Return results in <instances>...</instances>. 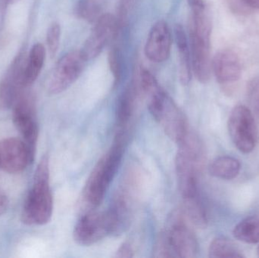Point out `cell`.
Segmentation results:
<instances>
[{
	"label": "cell",
	"instance_id": "obj_1",
	"mask_svg": "<svg viewBox=\"0 0 259 258\" xmlns=\"http://www.w3.org/2000/svg\"><path fill=\"white\" fill-rule=\"evenodd\" d=\"M128 141L124 130H117L110 149L99 161L87 180L83 191V201L91 210L100 205L113 180L124 156Z\"/></svg>",
	"mask_w": 259,
	"mask_h": 258
},
{
	"label": "cell",
	"instance_id": "obj_2",
	"mask_svg": "<svg viewBox=\"0 0 259 258\" xmlns=\"http://www.w3.org/2000/svg\"><path fill=\"white\" fill-rule=\"evenodd\" d=\"M53 211L50 162L49 158L45 156L39 161L35 171L33 187L24 201L21 219L27 225H45L51 220Z\"/></svg>",
	"mask_w": 259,
	"mask_h": 258
},
{
	"label": "cell",
	"instance_id": "obj_3",
	"mask_svg": "<svg viewBox=\"0 0 259 258\" xmlns=\"http://www.w3.org/2000/svg\"><path fill=\"white\" fill-rule=\"evenodd\" d=\"M211 28L212 24L210 21H196L190 23L192 68L196 79L202 83L209 81L211 77Z\"/></svg>",
	"mask_w": 259,
	"mask_h": 258
},
{
	"label": "cell",
	"instance_id": "obj_4",
	"mask_svg": "<svg viewBox=\"0 0 259 258\" xmlns=\"http://www.w3.org/2000/svg\"><path fill=\"white\" fill-rule=\"evenodd\" d=\"M230 137L237 149L244 154L252 152L258 142V129L252 112L245 106L231 111L228 123Z\"/></svg>",
	"mask_w": 259,
	"mask_h": 258
},
{
	"label": "cell",
	"instance_id": "obj_5",
	"mask_svg": "<svg viewBox=\"0 0 259 258\" xmlns=\"http://www.w3.org/2000/svg\"><path fill=\"white\" fill-rule=\"evenodd\" d=\"M13 123L24 139L32 162L34 161L37 142L38 124L34 98L29 92H21L13 106Z\"/></svg>",
	"mask_w": 259,
	"mask_h": 258
},
{
	"label": "cell",
	"instance_id": "obj_6",
	"mask_svg": "<svg viewBox=\"0 0 259 258\" xmlns=\"http://www.w3.org/2000/svg\"><path fill=\"white\" fill-rule=\"evenodd\" d=\"M88 61L80 51H71L64 55L53 68L47 90L52 95L61 93L70 87L81 75Z\"/></svg>",
	"mask_w": 259,
	"mask_h": 258
},
{
	"label": "cell",
	"instance_id": "obj_7",
	"mask_svg": "<svg viewBox=\"0 0 259 258\" xmlns=\"http://www.w3.org/2000/svg\"><path fill=\"white\" fill-rule=\"evenodd\" d=\"M152 117L161 124L167 136L178 145L190 132L185 115L167 94L161 100Z\"/></svg>",
	"mask_w": 259,
	"mask_h": 258
},
{
	"label": "cell",
	"instance_id": "obj_8",
	"mask_svg": "<svg viewBox=\"0 0 259 258\" xmlns=\"http://www.w3.org/2000/svg\"><path fill=\"white\" fill-rule=\"evenodd\" d=\"M108 236H112V228L106 212H87L77 221L73 233L74 241L83 246H91Z\"/></svg>",
	"mask_w": 259,
	"mask_h": 258
},
{
	"label": "cell",
	"instance_id": "obj_9",
	"mask_svg": "<svg viewBox=\"0 0 259 258\" xmlns=\"http://www.w3.org/2000/svg\"><path fill=\"white\" fill-rule=\"evenodd\" d=\"M118 27V18L109 13L103 14L96 21L94 29L80 50L88 62L100 56L107 43L116 36Z\"/></svg>",
	"mask_w": 259,
	"mask_h": 258
},
{
	"label": "cell",
	"instance_id": "obj_10",
	"mask_svg": "<svg viewBox=\"0 0 259 258\" xmlns=\"http://www.w3.org/2000/svg\"><path fill=\"white\" fill-rule=\"evenodd\" d=\"M26 60L25 53H18L0 83L1 110H9L13 107L15 101L25 89L23 77Z\"/></svg>",
	"mask_w": 259,
	"mask_h": 258
},
{
	"label": "cell",
	"instance_id": "obj_11",
	"mask_svg": "<svg viewBox=\"0 0 259 258\" xmlns=\"http://www.w3.org/2000/svg\"><path fill=\"white\" fill-rule=\"evenodd\" d=\"M164 236L173 257L192 258L197 256V239L192 230L181 220H176Z\"/></svg>",
	"mask_w": 259,
	"mask_h": 258
},
{
	"label": "cell",
	"instance_id": "obj_12",
	"mask_svg": "<svg viewBox=\"0 0 259 258\" xmlns=\"http://www.w3.org/2000/svg\"><path fill=\"white\" fill-rule=\"evenodd\" d=\"M33 163L24 141L7 138L0 141V168L9 174L22 172Z\"/></svg>",
	"mask_w": 259,
	"mask_h": 258
},
{
	"label": "cell",
	"instance_id": "obj_13",
	"mask_svg": "<svg viewBox=\"0 0 259 258\" xmlns=\"http://www.w3.org/2000/svg\"><path fill=\"white\" fill-rule=\"evenodd\" d=\"M171 33L167 22L157 21L153 24L145 45V55L151 62L161 63L168 59L171 48Z\"/></svg>",
	"mask_w": 259,
	"mask_h": 258
},
{
	"label": "cell",
	"instance_id": "obj_14",
	"mask_svg": "<svg viewBox=\"0 0 259 258\" xmlns=\"http://www.w3.org/2000/svg\"><path fill=\"white\" fill-rule=\"evenodd\" d=\"M211 69L220 84H228L237 81L241 77L242 67L237 53L232 50L219 51L213 58Z\"/></svg>",
	"mask_w": 259,
	"mask_h": 258
},
{
	"label": "cell",
	"instance_id": "obj_15",
	"mask_svg": "<svg viewBox=\"0 0 259 258\" xmlns=\"http://www.w3.org/2000/svg\"><path fill=\"white\" fill-rule=\"evenodd\" d=\"M175 41L179 54L180 81L184 86L188 85L191 80V55L189 48L188 39L181 24H176L175 27Z\"/></svg>",
	"mask_w": 259,
	"mask_h": 258
},
{
	"label": "cell",
	"instance_id": "obj_16",
	"mask_svg": "<svg viewBox=\"0 0 259 258\" xmlns=\"http://www.w3.org/2000/svg\"><path fill=\"white\" fill-rule=\"evenodd\" d=\"M46 55L47 50L40 42L35 43L30 48L24 67L23 77L24 87L31 86L39 77L45 63Z\"/></svg>",
	"mask_w": 259,
	"mask_h": 258
},
{
	"label": "cell",
	"instance_id": "obj_17",
	"mask_svg": "<svg viewBox=\"0 0 259 258\" xmlns=\"http://www.w3.org/2000/svg\"><path fill=\"white\" fill-rule=\"evenodd\" d=\"M240 162L231 156L216 158L208 166L209 174L222 180H231L236 178L240 174Z\"/></svg>",
	"mask_w": 259,
	"mask_h": 258
},
{
	"label": "cell",
	"instance_id": "obj_18",
	"mask_svg": "<svg viewBox=\"0 0 259 258\" xmlns=\"http://www.w3.org/2000/svg\"><path fill=\"white\" fill-rule=\"evenodd\" d=\"M135 106V94L131 88L126 89L117 101L116 121L118 130H127Z\"/></svg>",
	"mask_w": 259,
	"mask_h": 258
},
{
	"label": "cell",
	"instance_id": "obj_19",
	"mask_svg": "<svg viewBox=\"0 0 259 258\" xmlns=\"http://www.w3.org/2000/svg\"><path fill=\"white\" fill-rule=\"evenodd\" d=\"M108 0H78L74 13L77 18L88 22L95 23L104 13Z\"/></svg>",
	"mask_w": 259,
	"mask_h": 258
},
{
	"label": "cell",
	"instance_id": "obj_20",
	"mask_svg": "<svg viewBox=\"0 0 259 258\" xmlns=\"http://www.w3.org/2000/svg\"><path fill=\"white\" fill-rule=\"evenodd\" d=\"M234 237L248 244L259 242V215H252L240 221L233 231Z\"/></svg>",
	"mask_w": 259,
	"mask_h": 258
},
{
	"label": "cell",
	"instance_id": "obj_21",
	"mask_svg": "<svg viewBox=\"0 0 259 258\" xmlns=\"http://www.w3.org/2000/svg\"><path fill=\"white\" fill-rule=\"evenodd\" d=\"M183 199L184 210L190 221L199 228H206L208 225L206 211L201 200L199 193L184 198Z\"/></svg>",
	"mask_w": 259,
	"mask_h": 258
},
{
	"label": "cell",
	"instance_id": "obj_22",
	"mask_svg": "<svg viewBox=\"0 0 259 258\" xmlns=\"http://www.w3.org/2000/svg\"><path fill=\"white\" fill-rule=\"evenodd\" d=\"M208 257L211 258L244 257L237 245L228 238L219 236L213 239L208 248Z\"/></svg>",
	"mask_w": 259,
	"mask_h": 258
},
{
	"label": "cell",
	"instance_id": "obj_23",
	"mask_svg": "<svg viewBox=\"0 0 259 258\" xmlns=\"http://www.w3.org/2000/svg\"><path fill=\"white\" fill-rule=\"evenodd\" d=\"M122 55L119 48L112 47L109 54V65L114 77L115 86L119 84L123 73Z\"/></svg>",
	"mask_w": 259,
	"mask_h": 258
},
{
	"label": "cell",
	"instance_id": "obj_24",
	"mask_svg": "<svg viewBox=\"0 0 259 258\" xmlns=\"http://www.w3.org/2000/svg\"><path fill=\"white\" fill-rule=\"evenodd\" d=\"M61 26L59 23L53 22L47 30V44L49 53L52 58L57 54L60 45Z\"/></svg>",
	"mask_w": 259,
	"mask_h": 258
},
{
	"label": "cell",
	"instance_id": "obj_25",
	"mask_svg": "<svg viewBox=\"0 0 259 258\" xmlns=\"http://www.w3.org/2000/svg\"><path fill=\"white\" fill-rule=\"evenodd\" d=\"M247 92L251 105L259 115V77L249 83Z\"/></svg>",
	"mask_w": 259,
	"mask_h": 258
},
{
	"label": "cell",
	"instance_id": "obj_26",
	"mask_svg": "<svg viewBox=\"0 0 259 258\" xmlns=\"http://www.w3.org/2000/svg\"><path fill=\"white\" fill-rule=\"evenodd\" d=\"M134 249L129 243L122 244L117 251L115 257L119 258H131L134 257Z\"/></svg>",
	"mask_w": 259,
	"mask_h": 258
},
{
	"label": "cell",
	"instance_id": "obj_27",
	"mask_svg": "<svg viewBox=\"0 0 259 258\" xmlns=\"http://www.w3.org/2000/svg\"><path fill=\"white\" fill-rule=\"evenodd\" d=\"M9 198L4 191L0 189V217L4 215L9 208Z\"/></svg>",
	"mask_w": 259,
	"mask_h": 258
},
{
	"label": "cell",
	"instance_id": "obj_28",
	"mask_svg": "<svg viewBox=\"0 0 259 258\" xmlns=\"http://www.w3.org/2000/svg\"><path fill=\"white\" fill-rule=\"evenodd\" d=\"M239 1L246 9L259 11V0H239Z\"/></svg>",
	"mask_w": 259,
	"mask_h": 258
},
{
	"label": "cell",
	"instance_id": "obj_29",
	"mask_svg": "<svg viewBox=\"0 0 259 258\" xmlns=\"http://www.w3.org/2000/svg\"><path fill=\"white\" fill-rule=\"evenodd\" d=\"M20 0H0V15H6V9L11 4H15Z\"/></svg>",
	"mask_w": 259,
	"mask_h": 258
},
{
	"label": "cell",
	"instance_id": "obj_30",
	"mask_svg": "<svg viewBox=\"0 0 259 258\" xmlns=\"http://www.w3.org/2000/svg\"><path fill=\"white\" fill-rule=\"evenodd\" d=\"M257 254H258V256L259 257V246L258 247V248H257Z\"/></svg>",
	"mask_w": 259,
	"mask_h": 258
}]
</instances>
